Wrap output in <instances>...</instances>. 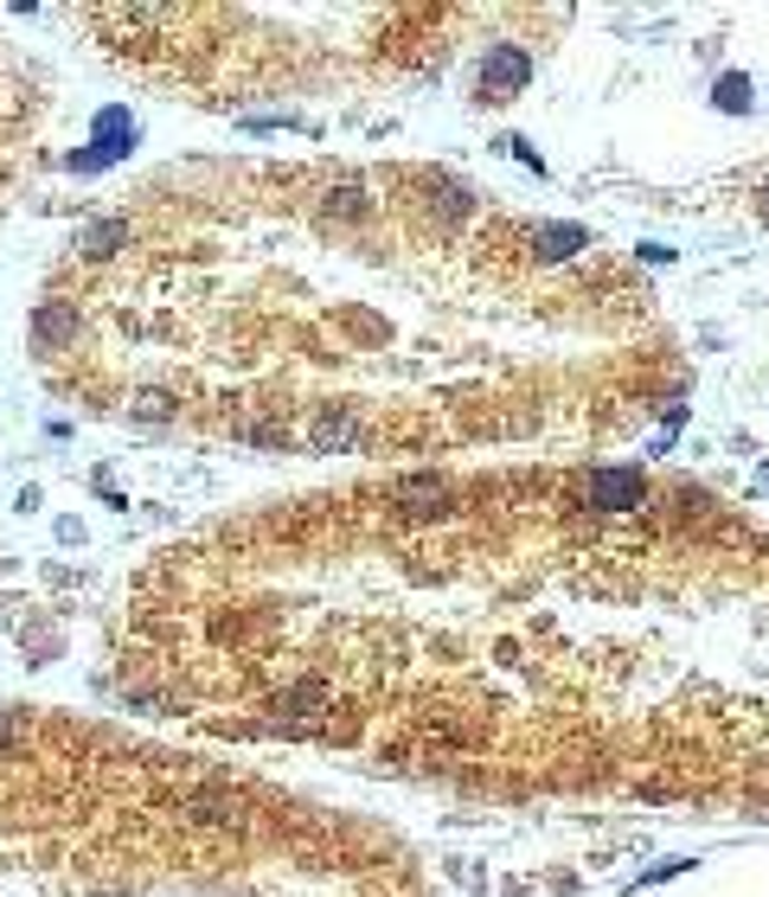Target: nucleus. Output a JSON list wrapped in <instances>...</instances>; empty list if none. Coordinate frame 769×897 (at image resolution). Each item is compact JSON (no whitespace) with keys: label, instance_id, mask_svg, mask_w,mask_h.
<instances>
[{"label":"nucleus","instance_id":"nucleus-1","mask_svg":"<svg viewBox=\"0 0 769 897\" xmlns=\"http://www.w3.org/2000/svg\"><path fill=\"white\" fill-rule=\"evenodd\" d=\"M526 77H533V59H526L520 46H488V65H482V90H488L494 103H507L513 90H526Z\"/></svg>","mask_w":769,"mask_h":897},{"label":"nucleus","instance_id":"nucleus-2","mask_svg":"<svg viewBox=\"0 0 769 897\" xmlns=\"http://www.w3.org/2000/svg\"><path fill=\"white\" fill-rule=\"evenodd\" d=\"M584 494H590V507H603V513H629V507L648 500V482H641L635 469H603V475L584 482Z\"/></svg>","mask_w":769,"mask_h":897},{"label":"nucleus","instance_id":"nucleus-3","mask_svg":"<svg viewBox=\"0 0 769 897\" xmlns=\"http://www.w3.org/2000/svg\"><path fill=\"white\" fill-rule=\"evenodd\" d=\"M712 110H725V116H751V110H757V84H751L744 71H725V77L712 84Z\"/></svg>","mask_w":769,"mask_h":897},{"label":"nucleus","instance_id":"nucleus-4","mask_svg":"<svg viewBox=\"0 0 769 897\" xmlns=\"http://www.w3.org/2000/svg\"><path fill=\"white\" fill-rule=\"evenodd\" d=\"M687 866H693V859H661L654 872H641V879H635V892H641V885H661V879H680Z\"/></svg>","mask_w":769,"mask_h":897}]
</instances>
